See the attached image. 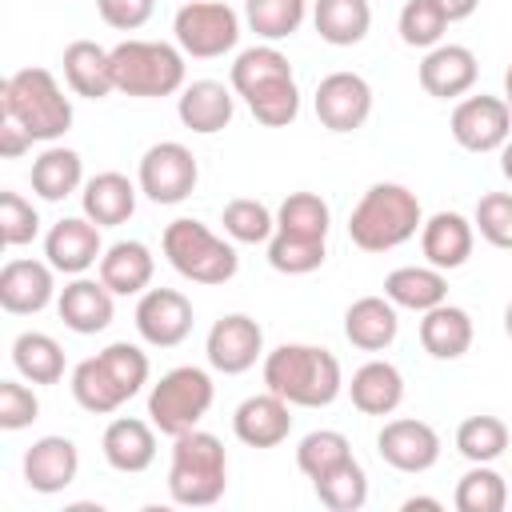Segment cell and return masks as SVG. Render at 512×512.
I'll return each instance as SVG.
<instances>
[{
	"mask_svg": "<svg viewBox=\"0 0 512 512\" xmlns=\"http://www.w3.org/2000/svg\"><path fill=\"white\" fill-rule=\"evenodd\" d=\"M0 108L4 116L20 120L32 140H60L72 128V100L56 84L48 68H20L4 80L0 88Z\"/></svg>",
	"mask_w": 512,
	"mask_h": 512,
	"instance_id": "obj_4",
	"label": "cell"
},
{
	"mask_svg": "<svg viewBox=\"0 0 512 512\" xmlns=\"http://www.w3.org/2000/svg\"><path fill=\"white\" fill-rule=\"evenodd\" d=\"M232 112H236V96L220 80H192V84L180 88L176 116H180L184 128H192L200 136L224 132L232 124Z\"/></svg>",
	"mask_w": 512,
	"mask_h": 512,
	"instance_id": "obj_22",
	"label": "cell"
},
{
	"mask_svg": "<svg viewBox=\"0 0 512 512\" xmlns=\"http://www.w3.org/2000/svg\"><path fill=\"white\" fill-rule=\"evenodd\" d=\"M136 184L124 176V172H96L84 192H80V204H84V216L100 228H116V224H128L132 212H136Z\"/></svg>",
	"mask_w": 512,
	"mask_h": 512,
	"instance_id": "obj_26",
	"label": "cell"
},
{
	"mask_svg": "<svg viewBox=\"0 0 512 512\" xmlns=\"http://www.w3.org/2000/svg\"><path fill=\"white\" fill-rule=\"evenodd\" d=\"M452 140L468 152H496L512 140V108L500 96H468L452 108Z\"/></svg>",
	"mask_w": 512,
	"mask_h": 512,
	"instance_id": "obj_10",
	"label": "cell"
},
{
	"mask_svg": "<svg viewBox=\"0 0 512 512\" xmlns=\"http://www.w3.org/2000/svg\"><path fill=\"white\" fill-rule=\"evenodd\" d=\"M400 332L396 304L388 296H360L344 312V336L360 352H384Z\"/></svg>",
	"mask_w": 512,
	"mask_h": 512,
	"instance_id": "obj_24",
	"label": "cell"
},
{
	"mask_svg": "<svg viewBox=\"0 0 512 512\" xmlns=\"http://www.w3.org/2000/svg\"><path fill=\"white\" fill-rule=\"evenodd\" d=\"M72 396H76V404H80L84 412H92V416H108V412H116L124 400H132V396L116 384V376L104 368L100 352L88 356V360H80V364L72 368Z\"/></svg>",
	"mask_w": 512,
	"mask_h": 512,
	"instance_id": "obj_33",
	"label": "cell"
},
{
	"mask_svg": "<svg viewBox=\"0 0 512 512\" xmlns=\"http://www.w3.org/2000/svg\"><path fill=\"white\" fill-rule=\"evenodd\" d=\"M448 24H452V20L444 16V8H440L436 0H404L400 20H396L400 40H404L408 48H424V52L444 40Z\"/></svg>",
	"mask_w": 512,
	"mask_h": 512,
	"instance_id": "obj_45",
	"label": "cell"
},
{
	"mask_svg": "<svg viewBox=\"0 0 512 512\" xmlns=\"http://www.w3.org/2000/svg\"><path fill=\"white\" fill-rule=\"evenodd\" d=\"M500 172H504V176L512 180V140H508V144L500 148Z\"/></svg>",
	"mask_w": 512,
	"mask_h": 512,
	"instance_id": "obj_54",
	"label": "cell"
},
{
	"mask_svg": "<svg viewBox=\"0 0 512 512\" xmlns=\"http://www.w3.org/2000/svg\"><path fill=\"white\" fill-rule=\"evenodd\" d=\"M224 488H228L224 444L200 428L176 436L172 464H168V496L184 508H208L224 496Z\"/></svg>",
	"mask_w": 512,
	"mask_h": 512,
	"instance_id": "obj_3",
	"label": "cell"
},
{
	"mask_svg": "<svg viewBox=\"0 0 512 512\" xmlns=\"http://www.w3.org/2000/svg\"><path fill=\"white\" fill-rule=\"evenodd\" d=\"M100 360H104V368L116 376V384H120L128 396H136V392L148 384V356H144L136 344L116 340V344H108V348L100 352Z\"/></svg>",
	"mask_w": 512,
	"mask_h": 512,
	"instance_id": "obj_48",
	"label": "cell"
},
{
	"mask_svg": "<svg viewBox=\"0 0 512 512\" xmlns=\"http://www.w3.org/2000/svg\"><path fill=\"white\" fill-rule=\"evenodd\" d=\"M40 416V400L28 384L20 380H0V428L4 432H20Z\"/></svg>",
	"mask_w": 512,
	"mask_h": 512,
	"instance_id": "obj_49",
	"label": "cell"
},
{
	"mask_svg": "<svg viewBox=\"0 0 512 512\" xmlns=\"http://www.w3.org/2000/svg\"><path fill=\"white\" fill-rule=\"evenodd\" d=\"M40 232L36 208L20 192H0V244L4 248H24Z\"/></svg>",
	"mask_w": 512,
	"mask_h": 512,
	"instance_id": "obj_47",
	"label": "cell"
},
{
	"mask_svg": "<svg viewBox=\"0 0 512 512\" xmlns=\"http://www.w3.org/2000/svg\"><path fill=\"white\" fill-rule=\"evenodd\" d=\"M304 16H308V0H244L248 28L268 44L288 40L292 32H300Z\"/></svg>",
	"mask_w": 512,
	"mask_h": 512,
	"instance_id": "obj_37",
	"label": "cell"
},
{
	"mask_svg": "<svg viewBox=\"0 0 512 512\" xmlns=\"http://www.w3.org/2000/svg\"><path fill=\"white\" fill-rule=\"evenodd\" d=\"M176 44L192 60H216L236 48L240 40V16L220 0H184L172 20Z\"/></svg>",
	"mask_w": 512,
	"mask_h": 512,
	"instance_id": "obj_8",
	"label": "cell"
},
{
	"mask_svg": "<svg viewBox=\"0 0 512 512\" xmlns=\"http://www.w3.org/2000/svg\"><path fill=\"white\" fill-rule=\"evenodd\" d=\"M416 508H432V512H436L440 500H432V496H408V500H404V512H416Z\"/></svg>",
	"mask_w": 512,
	"mask_h": 512,
	"instance_id": "obj_53",
	"label": "cell"
},
{
	"mask_svg": "<svg viewBox=\"0 0 512 512\" xmlns=\"http://www.w3.org/2000/svg\"><path fill=\"white\" fill-rule=\"evenodd\" d=\"M264 388L292 408H328L344 388V372L328 348L280 344L264 356Z\"/></svg>",
	"mask_w": 512,
	"mask_h": 512,
	"instance_id": "obj_1",
	"label": "cell"
},
{
	"mask_svg": "<svg viewBox=\"0 0 512 512\" xmlns=\"http://www.w3.org/2000/svg\"><path fill=\"white\" fill-rule=\"evenodd\" d=\"M348 396H352L356 412H364V416H392L404 400V376L388 360H368L352 372Z\"/></svg>",
	"mask_w": 512,
	"mask_h": 512,
	"instance_id": "obj_28",
	"label": "cell"
},
{
	"mask_svg": "<svg viewBox=\"0 0 512 512\" xmlns=\"http://www.w3.org/2000/svg\"><path fill=\"white\" fill-rule=\"evenodd\" d=\"M288 408H292V404L280 400V396L268 392V388H264L260 396L240 400L236 412H232V432H236V440L248 444V448H276V444H284L288 432H292V412H288Z\"/></svg>",
	"mask_w": 512,
	"mask_h": 512,
	"instance_id": "obj_17",
	"label": "cell"
},
{
	"mask_svg": "<svg viewBox=\"0 0 512 512\" xmlns=\"http://www.w3.org/2000/svg\"><path fill=\"white\" fill-rule=\"evenodd\" d=\"M184 52L180 44L164 40H120L112 48V80L116 92L140 96V100H160L176 96L184 88Z\"/></svg>",
	"mask_w": 512,
	"mask_h": 512,
	"instance_id": "obj_5",
	"label": "cell"
},
{
	"mask_svg": "<svg viewBox=\"0 0 512 512\" xmlns=\"http://www.w3.org/2000/svg\"><path fill=\"white\" fill-rule=\"evenodd\" d=\"M472 336H476L472 316L464 308L448 304V300L428 308L424 320H420V344L432 360H460L472 348Z\"/></svg>",
	"mask_w": 512,
	"mask_h": 512,
	"instance_id": "obj_29",
	"label": "cell"
},
{
	"mask_svg": "<svg viewBox=\"0 0 512 512\" xmlns=\"http://www.w3.org/2000/svg\"><path fill=\"white\" fill-rule=\"evenodd\" d=\"M28 148H32V132H28L20 120L4 116V120H0V156H4V160H20Z\"/></svg>",
	"mask_w": 512,
	"mask_h": 512,
	"instance_id": "obj_51",
	"label": "cell"
},
{
	"mask_svg": "<svg viewBox=\"0 0 512 512\" xmlns=\"http://www.w3.org/2000/svg\"><path fill=\"white\" fill-rule=\"evenodd\" d=\"M48 260H8L0 268V308L12 316H36L56 300V280H52Z\"/></svg>",
	"mask_w": 512,
	"mask_h": 512,
	"instance_id": "obj_16",
	"label": "cell"
},
{
	"mask_svg": "<svg viewBox=\"0 0 512 512\" xmlns=\"http://www.w3.org/2000/svg\"><path fill=\"white\" fill-rule=\"evenodd\" d=\"M284 76H292L288 56H284L280 48H272V44H256V48H244V52L236 56L228 80H232V92H236V96H248V92L264 88V84H272V80H284Z\"/></svg>",
	"mask_w": 512,
	"mask_h": 512,
	"instance_id": "obj_35",
	"label": "cell"
},
{
	"mask_svg": "<svg viewBox=\"0 0 512 512\" xmlns=\"http://www.w3.org/2000/svg\"><path fill=\"white\" fill-rule=\"evenodd\" d=\"M472 244H476V228L460 212H436L420 224V252L440 272L464 268L472 256Z\"/></svg>",
	"mask_w": 512,
	"mask_h": 512,
	"instance_id": "obj_21",
	"label": "cell"
},
{
	"mask_svg": "<svg viewBox=\"0 0 512 512\" xmlns=\"http://www.w3.org/2000/svg\"><path fill=\"white\" fill-rule=\"evenodd\" d=\"M316 116L328 132H356L372 116V88L360 72H328L316 84Z\"/></svg>",
	"mask_w": 512,
	"mask_h": 512,
	"instance_id": "obj_12",
	"label": "cell"
},
{
	"mask_svg": "<svg viewBox=\"0 0 512 512\" xmlns=\"http://www.w3.org/2000/svg\"><path fill=\"white\" fill-rule=\"evenodd\" d=\"M476 76H480V64L464 44H436L420 60V88L436 100H456L472 92Z\"/></svg>",
	"mask_w": 512,
	"mask_h": 512,
	"instance_id": "obj_18",
	"label": "cell"
},
{
	"mask_svg": "<svg viewBox=\"0 0 512 512\" xmlns=\"http://www.w3.org/2000/svg\"><path fill=\"white\" fill-rule=\"evenodd\" d=\"M112 296H116V292H112L104 280L76 276L72 284L60 288L56 312H60L64 328H72L76 336H96V332H104V328L112 324V312H116Z\"/></svg>",
	"mask_w": 512,
	"mask_h": 512,
	"instance_id": "obj_19",
	"label": "cell"
},
{
	"mask_svg": "<svg viewBox=\"0 0 512 512\" xmlns=\"http://www.w3.org/2000/svg\"><path fill=\"white\" fill-rule=\"evenodd\" d=\"M316 36L332 48H352L368 36L372 28V8L368 0H316L312 8Z\"/></svg>",
	"mask_w": 512,
	"mask_h": 512,
	"instance_id": "obj_31",
	"label": "cell"
},
{
	"mask_svg": "<svg viewBox=\"0 0 512 512\" xmlns=\"http://www.w3.org/2000/svg\"><path fill=\"white\" fill-rule=\"evenodd\" d=\"M44 256L56 272L64 276H84L92 264H100L104 244H100V224L88 216H64L48 228L44 236Z\"/></svg>",
	"mask_w": 512,
	"mask_h": 512,
	"instance_id": "obj_15",
	"label": "cell"
},
{
	"mask_svg": "<svg viewBox=\"0 0 512 512\" xmlns=\"http://www.w3.org/2000/svg\"><path fill=\"white\" fill-rule=\"evenodd\" d=\"M420 224H424V212H420L416 192L404 184L380 180L356 200L348 216V236L364 252H392L404 240H412Z\"/></svg>",
	"mask_w": 512,
	"mask_h": 512,
	"instance_id": "obj_2",
	"label": "cell"
},
{
	"mask_svg": "<svg viewBox=\"0 0 512 512\" xmlns=\"http://www.w3.org/2000/svg\"><path fill=\"white\" fill-rule=\"evenodd\" d=\"M508 448V424L500 416H468L456 428V452L472 464H492Z\"/></svg>",
	"mask_w": 512,
	"mask_h": 512,
	"instance_id": "obj_39",
	"label": "cell"
},
{
	"mask_svg": "<svg viewBox=\"0 0 512 512\" xmlns=\"http://www.w3.org/2000/svg\"><path fill=\"white\" fill-rule=\"evenodd\" d=\"M76 472H80V452L68 436H40L24 452V480L40 496L64 492L76 480Z\"/></svg>",
	"mask_w": 512,
	"mask_h": 512,
	"instance_id": "obj_20",
	"label": "cell"
},
{
	"mask_svg": "<svg viewBox=\"0 0 512 512\" xmlns=\"http://www.w3.org/2000/svg\"><path fill=\"white\" fill-rule=\"evenodd\" d=\"M84 184V160L72 148L48 144L36 160H32V192L48 204H60L64 196H72Z\"/></svg>",
	"mask_w": 512,
	"mask_h": 512,
	"instance_id": "obj_32",
	"label": "cell"
},
{
	"mask_svg": "<svg viewBox=\"0 0 512 512\" xmlns=\"http://www.w3.org/2000/svg\"><path fill=\"white\" fill-rule=\"evenodd\" d=\"M160 248L168 256V264L192 284H228L240 268L236 248L224 236H216L208 224L188 220V216H180L164 228Z\"/></svg>",
	"mask_w": 512,
	"mask_h": 512,
	"instance_id": "obj_6",
	"label": "cell"
},
{
	"mask_svg": "<svg viewBox=\"0 0 512 512\" xmlns=\"http://www.w3.org/2000/svg\"><path fill=\"white\" fill-rule=\"evenodd\" d=\"M64 80L76 96L84 100H104L108 92H116L112 80V48H100L96 40H72L64 48Z\"/></svg>",
	"mask_w": 512,
	"mask_h": 512,
	"instance_id": "obj_25",
	"label": "cell"
},
{
	"mask_svg": "<svg viewBox=\"0 0 512 512\" xmlns=\"http://www.w3.org/2000/svg\"><path fill=\"white\" fill-rule=\"evenodd\" d=\"M220 224H224L228 240H236V244H268L272 232H276V216L268 212V204L264 200H248V196L228 200Z\"/></svg>",
	"mask_w": 512,
	"mask_h": 512,
	"instance_id": "obj_44",
	"label": "cell"
},
{
	"mask_svg": "<svg viewBox=\"0 0 512 512\" xmlns=\"http://www.w3.org/2000/svg\"><path fill=\"white\" fill-rule=\"evenodd\" d=\"M352 456V444L344 432L336 428H316L308 432L300 444H296V468L308 476V480H320L324 472H332L336 464H344Z\"/></svg>",
	"mask_w": 512,
	"mask_h": 512,
	"instance_id": "obj_42",
	"label": "cell"
},
{
	"mask_svg": "<svg viewBox=\"0 0 512 512\" xmlns=\"http://www.w3.org/2000/svg\"><path fill=\"white\" fill-rule=\"evenodd\" d=\"M200 180V164L192 156V148H184L180 140H160L140 156V172L136 184L152 204H180L192 196Z\"/></svg>",
	"mask_w": 512,
	"mask_h": 512,
	"instance_id": "obj_9",
	"label": "cell"
},
{
	"mask_svg": "<svg viewBox=\"0 0 512 512\" xmlns=\"http://www.w3.org/2000/svg\"><path fill=\"white\" fill-rule=\"evenodd\" d=\"M212 400H216L212 376L204 368H196V364H180V368H168L152 384V392H148V420L164 436L176 440V436L192 432L208 416Z\"/></svg>",
	"mask_w": 512,
	"mask_h": 512,
	"instance_id": "obj_7",
	"label": "cell"
},
{
	"mask_svg": "<svg viewBox=\"0 0 512 512\" xmlns=\"http://www.w3.org/2000/svg\"><path fill=\"white\" fill-rule=\"evenodd\" d=\"M504 100H508V108H512V64H508V72H504Z\"/></svg>",
	"mask_w": 512,
	"mask_h": 512,
	"instance_id": "obj_55",
	"label": "cell"
},
{
	"mask_svg": "<svg viewBox=\"0 0 512 512\" xmlns=\"http://www.w3.org/2000/svg\"><path fill=\"white\" fill-rule=\"evenodd\" d=\"M504 332H508V340H512V300H508V308H504Z\"/></svg>",
	"mask_w": 512,
	"mask_h": 512,
	"instance_id": "obj_56",
	"label": "cell"
},
{
	"mask_svg": "<svg viewBox=\"0 0 512 512\" xmlns=\"http://www.w3.org/2000/svg\"><path fill=\"white\" fill-rule=\"evenodd\" d=\"M472 228H476L492 248L512 252V192H484V196L476 200Z\"/></svg>",
	"mask_w": 512,
	"mask_h": 512,
	"instance_id": "obj_46",
	"label": "cell"
},
{
	"mask_svg": "<svg viewBox=\"0 0 512 512\" xmlns=\"http://www.w3.org/2000/svg\"><path fill=\"white\" fill-rule=\"evenodd\" d=\"M244 104L264 128H288L296 120V112H300V88H296L292 76H284V80H272V84L248 92Z\"/></svg>",
	"mask_w": 512,
	"mask_h": 512,
	"instance_id": "obj_43",
	"label": "cell"
},
{
	"mask_svg": "<svg viewBox=\"0 0 512 512\" xmlns=\"http://www.w3.org/2000/svg\"><path fill=\"white\" fill-rule=\"evenodd\" d=\"M328 224H332V208H328V200L316 196V192H288L284 204L276 208V228H280V232H296V236L324 240V236H328Z\"/></svg>",
	"mask_w": 512,
	"mask_h": 512,
	"instance_id": "obj_38",
	"label": "cell"
},
{
	"mask_svg": "<svg viewBox=\"0 0 512 512\" xmlns=\"http://www.w3.org/2000/svg\"><path fill=\"white\" fill-rule=\"evenodd\" d=\"M96 268H100V280L116 296H140L152 284L156 260H152L148 244H140V240H116V244L104 248V256H100Z\"/></svg>",
	"mask_w": 512,
	"mask_h": 512,
	"instance_id": "obj_27",
	"label": "cell"
},
{
	"mask_svg": "<svg viewBox=\"0 0 512 512\" xmlns=\"http://www.w3.org/2000/svg\"><path fill=\"white\" fill-rule=\"evenodd\" d=\"M136 332L152 348H176L192 332V300L176 288H148L136 300Z\"/></svg>",
	"mask_w": 512,
	"mask_h": 512,
	"instance_id": "obj_11",
	"label": "cell"
},
{
	"mask_svg": "<svg viewBox=\"0 0 512 512\" xmlns=\"http://www.w3.org/2000/svg\"><path fill=\"white\" fill-rule=\"evenodd\" d=\"M152 428H156V424H148V420L116 416V420L104 428V436H100V452H104L108 468L128 472V476L152 468V460H156V432H152Z\"/></svg>",
	"mask_w": 512,
	"mask_h": 512,
	"instance_id": "obj_23",
	"label": "cell"
},
{
	"mask_svg": "<svg viewBox=\"0 0 512 512\" xmlns=\"http://www.w3.org/2000/svg\"><path fill=\"white\" fill-rule=\"evenodd\" d=\"M12 364L28 384H60L64 380V348L48 332H20L12 340Z\"/></svg>",
	"mask_w": 512,
	"mask_h": 512,
	"instance_id": "obj_34",
	"label": "cell"
},
{
	"mask_svg": "<svg viewBox=\"0 0 512 512\" xmlns=\"http://www.w3.org/2000/svg\"><path fill=\"white\" fill-rule=\"evenodd\" d=\"M324 256H328L324 240H312V236H296V232L276 228L268 240V264L284 276H308L324 264Z\"/></svg>",
	"mask_w": 512,
	"mask_h": 512,
	"instance_id": "obj_41",
	"label": "cell"
},
{
	"mask_svg": "<svg viewBox=\"0 0 512 512\" xmlns=\"http://www.w3.org/2000/svg\"><path fill=\"white\" fill-rule=\"evenodd\" d=\"M456 508L460 512H504L508 504V484L496 468L488 464H472L460 480H456Z\"/></svg>",
	"mask_w": 512,
	"mask_h": 512,
	"instance_id": "obj_40",
	"label": "cell"
},
{
	"mask_svg": "<svg viewBox=\"0 0 512 512\" xmlns=\"http://www.w3.org/2000/svg\"><path fill=\"white\" fill-rule=\"evenodd\" d=\"M376 452L388 468L396 472H428L436 460H440V436L432 424L424 420H412V416H400V420H388L376 436Z\"/></svg>",
	"mask_w": 512,
	"mask_h": 512,
	"instance_id": "obj_14",
	"label": "cell"
},
{
	"mask_svg": "<svg viewBox=\"0 0 512 512\" xmlns=\"http://www.w3.org/2000/svg\"><path fill=\"white\" fill-rule=\"evenodd\" d=\"M436 4H440V8H444V16L456 24V20H468V16L476 12V4H480V0H436Z\"/></svg>",
	"mask_w": 512,
	"mask_h": 512,
	"instance_id": "obj_52",
	"label": "cell"
},
{
	"mask_svg": "<svg viewBox=\"0 0 512 512\" xmlns=\"http://www.w3.org/2000/svg\"><path fill=\"white\" fill-rule=\"evenodd\" d=\"M204 352H208V364L216 372L240 376L264 356V328L244 312H228L208 328Z\"/></svg>",
	"mask_w": 512,
	"mask_h": 512,
	"instance_id": "obj_13",
	"label": "cell"
},
{
	"mask_svg": "<svg viewBox=\"0 0 512 512\" xmlns=\"http://www.w3.org/2000/svg\"><path fill=\"white\" fill-rule=\"evenodd\" d=\"M312 488H316V500L324 508H332V512H356L368 500V476H364L356 456H348L344 464H336L332 472L312 480Z\"/></svg>",
	"mask_w": 512,
	"mask_h": 512,
	"instance_id": "obj_36",
	"label": "cell"
},
{
	"mask_svg": "<svg viewBox=\"0 0 512 512\" xmlns=\"http://www.w3.org/2000/svg\"><path fill=\"white\" fill-rule=\"evenodd\" d=\"M384 296L396 308H408V312H420L424 316L428 308H436V304L448 300V280L432 264H424V268L420 264H404V268H396V272L384 276Z\"/></svg>",
	"mask_w": 512,
	"mask_h": 512,
	"instance_id": "obj_30",
	"label": "cell"
},
{
	"mask_svg": "<svg viewBox=\"0 0 512 512\" xmlns=\"http://www.w3.org/2000/svg\"><path fill=\"white\" fill-rule=\"evenodd\" d=\"M96 12L108 28L116 32H136L152 20L156 12V0H96Z\"/></svg>",
	"mask_w": 512,
	"mask_h": 512,
	"instance_id": "obj_50",
	"label": "cell"
}]
</instances>
